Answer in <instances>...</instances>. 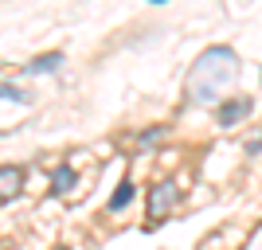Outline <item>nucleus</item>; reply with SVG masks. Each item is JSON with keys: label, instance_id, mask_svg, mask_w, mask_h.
I'll list each match as a JSON object with an SVG mask.
<instances>
[{"label": "nucleus", "instance_id": "1", "mask_svg": "<svg viewBox=\"0 0 262 250\" xmlns=\"http://www.w3.org/2000/svg\"><path fill=\"white\" fill-rule=\"evenodd\" d=\"M235 78H239V55H235V47H227V43L208 47L192 63V71H188V82H184L188 102L192 106H215L231 90Z\"/></svg>", "mask_w": 262, "mask_h": 250}, {"label": "nucleus", "instance_id": "2", "mask_svg": "<svg viewBox=\"0 0 262 250\" xmlns=\"http://www.w3.org/2000/svg\"><path fill=\"white\" fill-rule=\"evenodd\" d=\"M176 199H180V192H176L172 180H161V184H153V192H149V219H153V223L168 219V211L176 207Z\"/></svg>", "mask_w": 262, "mask_h": 250}, {"label": "nucleus", "instance_id": "3", "mask_svg": "<svg viewBox=\"0 0 262 250\" xmlns=\"http://www.w3.org/2000/svg\"><path fill=\"white\" fill-rule=\"evenodd\" d=\"M254 109V98H247V94H239V98H227V102H219L215 109V121L223 125V129H231V125H239L247 113Z\"/></svg>", "mask_w": 262, "mask_h": 250}, {"label": "nucleus", "instance_id": "4", "mask_svg": "<svg viewBox=\"0 0 262 250\" xmlns=\"http://www.w3.org/2000/svg\"><path fill=\"white\" fill-rule=\"evenodd\" d=\"M20 192H24V168L20 164H0V203H12Z\"/></svg>", "mask_w": 262, "mask_h": 250}, {"label": "nucleus", "instance_id": "5", "mask_svg": "<svg viewBox=\"0 0 262 250\" xmlns=\"http://www.w3.org/2000/svg\"><path fill=\"white\" fill-rule=\"evenodd\" d=\"M51 192L55 196H75L78 192V168L75 164H59L51 172Z\"/></svg>", "mask_w": 262, "mask_h": 250}, {"label": "nucleus", "instance_id": "6", "mask_svg": "<svg viewBox=\"0 0 262 250\" xmlns=\"http://www.w3.org/2000/svg\"><path fill=\"white\" fill-rule=\"evenodd\" d=\"M67 63L63 51H51V55H39V59H32V63L24 66V75H51V71H59V66Z\"/></svg>", "mask_w": 262, "mask_h": 250}, {"label": "nucleus", "instance_id": "7", "mask_svg": "<svg viewBox=\"0 0 262 250\" xmlns=\"http://www.w3.org/2000/svg\"><path fill=\"white\" fill-rule=\"evenodd\" d=\"M133 196H137V188H133V180H121V188L114 192V199H110V211L118 215V211H125V207L133 203Z\"/></svg>", "mask_w": 262, "mask_h": 250}, {"label": "nucleus", "instance_id": "8", "mask_svg": "<svg viewBox=\"0 0 262 250\" xmlns=\"http://www.w3.org/2000/svg\"><path fill=\"white\" fill-rule=\"evenodd\" d=\"M0 102H32V94L28 90H20V86H12V82H0Z\"/></svg>", "mask_w": 262, "mask_h": 250}, {"label": "nucleus", "instance_id": "9", "mask_svg": "<svg viewBox=\"0 0 262 250\" xmlns=\"http://www.w3.org/2000/svg\"><path fill=\"white\" fill-rule=\"evenodd\" d=\"M164 133H168V125H157V129H149V133H141V137H137V145H141V149H153L157 141H161Z\"/></svg>", "mask_w": 262, "mask_h": 250}, {"label": "nucleus", "instance_id": "10", "mask_svg": "<svg viewBox=\"0 0 262 250\" xmlns=\"http://www.w3.org/2000/svg\"><path fill=\"white\" fill-rule=\"evenodd\" d=\"M247 152H251V156H258V152H262V137H254V141L247 145Z\"/></svg>", "mask_w": 262, "mask_h": 250}, {"label": "nucleus", "instance_id": "11", "mask_svg": "<svg viewBox=\"0 0 262 250\" xmlns=\"http://www.w3.org/2000/svg\"><path fill=\"white\" fill-rule=\"evenodd\" d=\"M149 4H164V0H149Z\"/></svg>", "mask_w": 262, "mask_h": 250}]
</instances>
